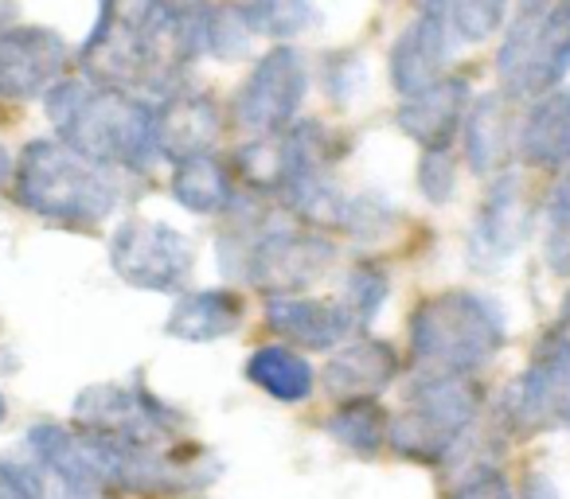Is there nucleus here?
I'll use <instances>...</instances> for the list:
<instances>
[{
  "label": "nucleus",
  "instance_id": "nucleus-23",
  "mask_svg": "<svg viewBox=\"0 0 570 499\" xmlns=\"http://www.w3.org/2000/svg\"><path fill=\"white\" fill-rule=\"evenodd\" d=\"M173 199L191 214H223L235 199V183L230 172L215 152L207 157H191L173 164V183H168Z\"/></svg>",
  "mask_w": 570,
  "mask_h": 499
},
{
  "label": "nucleus",
  "instance_id": "nucleus-20",
  "mask_svg": "<svg viewBox=\"0 0 570 499\" xmlns=\"http://www.w3.org/2000/svg\"><path fill=\"white\" fill-rule=\"evenodd\" d=\"M243 301L230 289L184 293L165 320V336L176 343H215L243 325Z\"/></svg>",
  "mask_w": 570,
  "mask_h": 499
},
{
  "label": "nucleus",
  "instance_id": "nucleus-14",
  "mask_svg": "<svg viewBox=\"0 0 570 499\" xmlns=\"http://www.w3.org/2000/svg\"><path fill=\"white\" fill-rule=\"evenodd\" d=\"M450 20H445V0H419V17L403 28L387 56L391 87L399 98H411L419 90L445 79V59H450Z\"/></svg>",
  "mask_w": 570,
  "mask_h": 499
},
{
  "label": "nucleus",
  "instance_id": "nucleus-19",
  "mask_svg": "<svg viewBox=\"0 0 570 499\" xmlns=\"http://www.w3.org/2000/svg\"><path fill=\"white\" fill-rule=\"evenodd\" d=\"M395 348L387 340H375V336H356L328 359V367L321 371V382H325V390L336 402H352V398H380L395 382Z\"/></svg>",
  "mask_w": 570,
  "mask_h": 499
},
{
  "label": "nucleus",
  "instance_id": "nucleus-6",
  "mask_svg": "<svg viewBox=\"0 0 570 499\" xmlns=\"http://www.w3.org/2000/svg\"><path fill=\"white\" fill-rule=\"evenodd\" d=\"M570 71V0H523L497 51L504 98H539Z\"/></svg>",
  "mask_w": 570,
  "mask_h": 499
},
{
  "label": "nucleus",
  "instance_id": "nucleus-24",
  "mask_svg": "<svg viewBox=\"0 0 570 499\" xmlns=\"http://www.w3.org/2000/svg\"><path fill=\"white\" fill-rule=\"evenodd\" d=\"M387 426H391V418L383 413V406L375 402V398L341 402V410L325 421L328 437H336V445H344L348 452H360V457L380 452V445L387 441Z\"/></svg>",
  "mask_w": 570,
  "mask_h": 499
},
{
  "label": "nucleus",
  "instance_id": "nucleus-16",
  "mask_svg": "<svg viewBox=\"0 0 570 499\" xmlns=\"http://www.w3.org/2000/svg\"><path fill=\"white\" fill-rule=\"evenodd\" d=\"M223 137V110L204 90H176L157 106V157L180 164L215 152Z\"/></svg>",
  "mask_w": 570,
  "mask_h": 499
},
{
  "label": "nucleus",
  "instance_id": "nucleus-1",
  "mask_svg": "<svg viewBox=\"0 0 570 499\" xmlns=\"http://www.w3.org/2000/svg\"><path fill=\"white\" fill-rule=\"evenodd\" d=\"M207 0H98L82 43V74L129 94H176L207 51Z\"/></svg>",
  "mask_w": 570,
  "mask_h": 499
},
{
  "label": "nucleus",
  "instance_id": "nucleus-26",
  "mask_svg": "<svg viewBox=\"0 0 570 499\" xmlns=\"http://www.w3.org/2000/svg\"><path fill=\"white\" fill-rule=\"evenodd\" d=\"M543 262L554 278H570V172L551 188L543 207Z\"/></svg>",
  "mask_w": 570,
  "mask_h": 499
},
{
  "label": "nucleus",
  "instance_id": "nucleus-12",
  "mask_svg": "<svg viewBox=\"0 0 570 499\" xmlns=\"http://www.w3.org/2000/svg\"><path fill=\"white\" fill-rule=\"evenodd\" d=\"M535 230V203L520 172H504L481 199V211L469 230V262L476 270H497L520 255Z\"/></svg>",
  "mask_w": 570,
  "mask_h": 499
},
{
  "label": "nucleus",
  "instance_id": "nucleus-11",
  "mask_svg": "<svg viewBox=\"0 0 570 499\" xmlns=\"http://www.w3.org/2000/svg\"><path fill=\"white\" fill-rule=\"evenodd\" d=\"M512 413L528 433L570 426V301L531 351L528 371L515 382Z\"/></svg>",
  "mask_w": 570,
  "mask_h": 499
},
{
  "label": "nucleus",
  "instance_id": "nucleus-31",
  "mask_svg": "<svg viewBox=\"0 0 570 499\" xmlns=\"http://www.w3.org/2000/svg\"><path fill=\"white\" fill-rule=\"evenodd\" d=\"M453 499H512V483L500 468H481L453 491Z\"/></svg>",
  "mask_w": 570,
  "mask_h": 499
},
{
  "label": "nucleus",
  "instance_id": "nucleus-5",
  "mask_svg": "<svg viewBox=\"0 0 570 499\" xmlns=\"http://www.w3.org/2000/svg\"><path fill=\"white\" fill-rule=\"evenodd\" d=\"M230 222V234L219 238V266L266 297H297L336 262V242L309 222Z\"/></svg>",
  "mask_w": 570,
  "mask_h": 499
},
{
  "label": "nucleus",
  "instance_id": "nucleus-30",
  "mask_svg": "<svg viewBox=\"0 0 570 499\" xmlns=\"http://www.w3.org/2000/svg\"><path fill=\"white\" fill-rule=\"evenodd\" d=\"M419 191L430 203H450L458 196V160L450 149L442 152H422L419 160Z\"/></svg>",
  "mask_w": 570,
  "mask_h": 499
},
{
  "label": "nucleus",
  "instance_id": "nucleus-10",
  "mask_svg": "<svg viewBox=\"0 0 570 499\" xmlns=\"http://www.w3.org/2000/svg\"><path fill=\"white\" fill-rule=\"evenodd\" d=\"M309 94V63L297 48H274L250 67L230 102V126L250 137H277L294 126Z\"/></svg>",
  "mask_w": 570,
  "mask_h": 499
},
{
  "label": "nucleus",
  "instance_id": "nucleus-2",
  "mask_svg": "<svg viewBox=\"0 0 570 499\" xmlns=\"http://www.w3.org/2000/svg\"><path fill=\"white\" fill-rule=\"evenodd\" d=\"M59 141L102 168L145 172L157 157V110L137 94L106 87L87 74L59 79L43 94Z\"/></svg>",
  "mask_w": 570,
  "mask_h": 499
},
{
  "label": "nucleus",
  "instance_id": "nucleus-29",
  "mask_svg": "<svg viewBox=\"0 0 570 499\" xmlns=\"http://www.w3.org/2000/svg\"><path fill=\"white\" fill-rule=\"evenodd\" d=\"M250 36L254 32L243 12H238V4H223V9H212V17H207V51H212L215 59L243 56Z\"/></svg>",
  "mask_w": 570,
  "mask_h": 499
},
{
  "label": "nucleus",
  "instance_id": "nucleus-27",
  "mask_svg": "<svg viewBox=\"0 0 570 499\" xmlns=\"http://www.w3.org/2000/svg\"><path fill=\"white\" fill-rule=\"evenodd\" d=\"M387 293H391L387 273H383L375 262H356L348 273H344L341 305L352 312V320H356L360 332H364V328L375 320V312L383 309V301H387Z\"/></svg>",
  "mask_w": 570,
  "mask_h": 499
},
{
  "label": "nucleus",
  "instance_id": "nucleus-35",
  "mask_svg": "<svg viewBox=\"0 0 570 499\" xmlns=\"http://www.w3.org/2000/svg\"><path fill=\"white\" fill-rule=\"evenodd\" d=\"M12 176V157H9V149H4V141H0V183L9 180Z\"/></svg>",
  "mask_w": 570,
  "mask_h": 499
},
{
  "label": "nucleus",
  "instance_id": "nucleus-4",
  "mask_svg": "<svg viewBox=\"0 0 570 499\" xmlns=\"http://www.w3.org/2000/svg\"><path fill=\"white\" fill-rule=\"evenodd\" d=\"M406 336L419 371L473 375L508 343V317L492 297L473 289H445L419 301L406 320Z\"/></svg>",
  "mask_w": 570,
  "mask_h": 499
},
{
  "label": "nucleus",
  "instance_id": "nucleus-3",
  "mask_svg": "<svg viewBox=\"0 0 570 499\" xmlns=\"http://www.w3.org/2000/svg\"><path fill=\"white\" fill-rule=\"evenodd\" d=\"M12 196L28 214L59 227H98L118 207L110 168L79 157L63 141H28L12 172Z\"/></svg>",
  "mask_w": 570,
  "mask_h": 499
},
{
  "label": "nucleus",
  "instance_id": "nucleus-36",
  "mask_svg": "<svg viewBox=\"0 0 570 499\" xmlns=\"http://www.w3.org/2000/svg\"><path fill=\"white\" fill-rule=\"evenodd\" d=\"M4 418H9V402H4V395H0V426H4Z\"/></svg>",
  "mask_w": 570,
  "mask_h": 499
},
{
  "label": "nucleus",
  "instance_id": "nucleus-34",
  "mask_svg": "<svg viewBox=\"0 0 570 499\" xmlns=\"http://www.w3.org/2000/svg\"><path fill=\"white\" fill-rule=\"evenodd\" d=\"M12 20H17V0H0V32L12 28Z\"/></svg>",
  "mask_w": 570,
  "mask_h": 499
},
{
  "label": "nucleus",
  "instance_id": "nucleus-15",
  "mask_svg": "<svg viewBox=\"0 0 570 499\" xmlns=\"http://www.w3.org/2000/svg\"><path fill=\"white\" fill-rule=\"evenodd\" d=\"M266 328L285 348L305 351H336L360 332L352 312L341 301H317V297H269Z\"/></svg>",
  "mask_w": 570,
  "mask_h": 499
},
{
  "label": "nucleus",
  "instance_id": "nucleus-33",
  "mask_svg": "<svg viewBox=\"0 0 570 499\" xmlns=\"http://www.w3.org/2000/svg\"><path fill=\"white\" fill-rule=\"evenodd\" d=\"M0 499H32V496H28V491L20 488V483L12 480V476L0 472Z\"/></svg>",
  "mask_w": 570,
  "mask_h": 499
},
{
  "label": "nucleus",
  "instance_id": "nucleus-32",
  "mask_svg": "<svg viewBox=\"0 0 570 499\" xmlns=\"http://www.w3.org/2000/svg\"><path fill=\"white\" fill-rule=\"evenodd\" d=\"M520 499H562L559 488H554V480L547 472H531L528 480H523V491Z\"/></svg>",
  "mask_w": 570,
  "mask_h": 499
},
{
  "label": "nucleus",
  "instance_id": "nucleus-22",
  "mask_svg": "<svg viewBox=\"0 0 570 499\" xmlns=\"http://www.w3.org/2000/svg\"><path fill=\"white\" fill-rule=\"evenodd\" d=\"M246 379L285 406L305 402L317 387V371L309 367V359L297 348H285V343H266V348L254 351L246 359Z\"/></svg>",
  "mask_w": 570,
  "mask_h": 499
},
{
  "label": "nucleus",
  "instance_id": "nucleus-21",
  "mask_svg": "<svg viewBox=\"0 0 570 499\" xmlns=\"http://www.w3.org/2000/svg\"><path fill=\"white\" fill-rule=\"evenodd\" d=\"M512 98L504 94H481L476 102H469L465 113V160L476 176H497L508 164V152L515 144V126L508 113Z\"/></svg>",
  "mask_w": 570,
  "mask_h": 499
},
{
  "label": "nucleus",
  "instance_id": "nucleus-18",
  "mask_svg": "<svg viewBox=\"0 0 570 499\" xmlns=\"http://www.w3.org/2000/svg\"><path fill=\"white\" fill-rule=\"evenodd\" d=\"M515 157L539 172L570 168V87H554L531 98L528 113L515 121Z\"/></svg>",
  "mask_w": 570,
  "mask_h": 499
},
{
  "label": "nucleus",
  "instance_id": "nucleus-7",
  "mask_svg": "<svg viewBox=\"0 0 570 499\" xmlns=\"http://www.w3.org/2000/svg\"><path fill=\"white\" fill-rule=\"evenodd\" d=\"M476 418V387L469 375L422 371L406 390L403 410L391 418L387 441L399 457L442 465Z\"/></svg>",
  "mask_w": 570,
  "mask_h": 499
},
{
  "label": "nucleus",
  "instance_id": "nucleus-13",
  "mask_svg": "<svg viewBox=\"0 0 570 499\" xmlns=\"http://www.w3.org/2000/svg\"><path fill=\"white\" fill-rule=\"evenodd\" d=\"M67 71V43L51 28L0 32V102L43 98Z\"/></svg>",
  "mask_w": 570,
  "mask_h": 499
},
{
  "label": "nucleus",
  "instance_id": "nucleus-8",
  "mask_svg": "<svg viewBox=\"0 0 570 499\" xmlns=\"http://www.w3.org/2000/svg\"><path fill=\"white\" fill-rule=\"evenodd\" d=\"M71 413L82 433L114 437V441L126 445H149V449H160L165 437L184 429V413L160 402V398H153L141 379L95 382V387L79 390Z\"/></svg>",
  "mask_w": 570,
  "mask_h": 499
},
{
  "label": "nucleus",
  "instance_id": "nucleus-28",
  "mask_svg": "<svg viewBox=\"0 0 570 499\" xmlns=\"http://www.w3.org/2000/svg\"><path fill=\"white\" fill-rule=\"evenodd\" d=\"M508 0H445V20H450L453 40L484 43L504 28Z\"/></svg>",
  "mask_w": 570,
  "mask_h": 499
},
{
  "label": "nucleus",
  "instance_id": "nucleus-25",
  "mask_svg": "<svg viewBox=\"0 0 570 499\" xmlns=\"http://www.w3.org/2000/svg\"><path fill=\"white\" fill-rule=\"evenodd\" d=\"M238 12L246 17L250 32L266 36V40H294V36L309 32L317 20L313 0H238Z\"/></svg>",
  "mask_w": 570,
  "mask_h": 499
},
{
  "label": "nucleus",
  "instance_id": "nucleus-17",
  "mask_svg": "<svg viewBox=\"0 0 570 499\" xmlns=\"http://www.w3.org/2000/svg\"><path fill=\"white\" fill-rule=\"evenodd\" d=\"M469 82L461 74H445L434 87L419 90V94L403 98L395 113V126L411 137L414 144H422V152H442L453 144V137L461 133L469 113Z\"/></svg>",
  "mask_w": 570,
  "mask_h": 499
},
{
  "label": "nucleus",
  "instance_id": "nucleus-9",
  "mask_svg": "<svg viewBox=\"0 0 570 499\" xmlns=\"http://www.w3.org/2000/svg\"><path fill=\"white\" fill-rule=\"evenodd\" d=\"M110 266L129 289L176 293L196 270V242L173 222L126 219L110 238Z\"/></svg>",
  "mask_w": 570,
  "mask_h": 499
}]
</instances>
